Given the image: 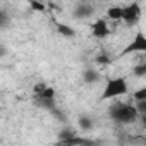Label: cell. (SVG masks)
<instances>
[{
	"mask_svg": "<svg viewBox=\"0 0 146 146\" xmlns=\"http://www.w3.org/2000/svg\"><path fill=\"white\" fill-rule=\"evenodd\" d=\"M108 113H110V117H112L115 122H119V124H132V122H136V119L139 117V113H137V110H136L134 105L122 103V102L113 103V105L108 108Z\"/></svg>",
	"mask_w": 146,
	"mask_h": 146,
	"instance_id": "obj_1",
	"label": "cell"
},
{
	"mask_svg": "<svg viewBox=\"0 0 146 146\" xmlns=\"http://www.w3.org/2000/svg\"><path fill=\"white\" fill-rule=\"evenodd\" d=\"M127 93V83L124 78H112L107 81L105 90L102 93V100H110V98H117L120 95Z\"/></svg>",
	"mask_w": 146,
	"mask_h": 146,
	"instance_id": "obj_2",
	"label": "cell"
},
{
	"mask_svg": "<svg viewBox=\"0 0 146 146\" xmlns=\"http://www.w3.org/2000/svg\"><path fill=\"white\" fill-rule=\"evenodd\" d=\"M139 14H141V7L136 2L129 4L127 7H122V21H125L127 24H136V21L139 19Z\"/></svg>",
	"mask_w": 146,
	"mask_h": 146,
	"instance_id": "obj_3",
	"label": "cell"
},
{
	"mask_svg": "<svg viewBox=\"0 0 146 146\" xmlns=\"http://www.w3.org/2000/svg\"><path fill=\"white\" fill-rule=\"evenodd\" d=\"M131 52H146V38H144V35H143V33H137V35L134 36V40H132L125 48H124L122 55L131 53Z\"/></svg>",
	"mask_w": 146,
	"mask_h": 146,
	"instance_id": "obj_4",
	"label": "cell"
},
{
	"mask_svg": "<svg viewBox=\"0 0 146 146\" xmlns=\"http://www.w3.org/2000/svg\"><path fill=\"white\" fill-rule=\"evenodd\" d=\"M91 33L96 38H107L110 35V29H108V24L103 19H98V21H95L91 24Z\"/></svg>",
	"mask_w": 146,
	"mask_h": 146,
	"instance_id": "obj_5",
	"label": "cell"
},
{
	"mask_svg": "<svg viewBox=\"0 0 146 146\" xmlns=\"http://www.w3.org/2000/svg\"><path fill=\"white\" fill-rule=\"evenodd\" d=\"M90 16H93V7L88 5V4L78 5L76 11H74V17H78V19H86V17H90Z\"/></svg>",
	"mask_w": 146,
	"mask_h": 146,
	"instance_id": "obj_6",
	"label": "cell"
},
{
	"mask_svg": "<svg viewBox=\"0 0 146 146\" xmlns=\"http://www.w3.org/2000/svg\"><path fill=\"white\" fill-rule=\"evenodd\" d=\"M83 79H84V83H96L100 79V74L95 69H86L83 74Z\"/></svg>",
	"mask_w": 146,
	"mask_h": 146,
	"instance_id": "obj_7",
	"label": "cell"
},
{
	"mask_svg": "<svg viewBox=\"0 0 146 146\" xmlns=\"http://www.w3.org/2000/svg\"><path fill=\"white\" fill-rule=\"evenodd\" d=\"M57 31H58V35H62V36H65V38H72V36H76V31L72 29V28H69V26H65V24H57Z\"/></svg>",
	"mask_w": 146,
	"mask_h": 146,
	"instance_id": "obj_8",
	"label": "cell"
},
{
	"mask_svg": "<svg viewBox=\"0 0 146 146\" xmlns=\"http://www.w3.org/2000/svg\"><path fill=\"white\" fill-rule=\"evenodd\" d=\"M107 16H108L110 19H113V21H120V19H122V7H119V5L110 7L108 12H107Z\"/></svg>",
	"mask_w": 146,
	"mask_h": 146,
	"instance_id": "obj_9",
	"label": "cell"
},
{
	"mask_svg": "<svg viewBox=\"0 0 146 146\" xmlns=\"http://www.w3.org/2000/svg\"><path fill=\"white\" fill-rule=\"evenodd\" d=\"M76 134H78V132H74L72 129H62V131H60V134H58V141H60V143H65L67 139L74 137Z\"/></svg>",
	"mask_w": 146,
	"mask_h": 146,
	"instance_id": "obj_10",
	"label": "cell"
},
{
	"mask_svg": "<svg viewBox=\"0 0 146 146\" xmlns=\"http://www.w3.org/2000/svg\"><path fill=\"white\" fill-rule=\"evenodd\" d=\"M79 125H81V129H83V131H90V129L93 127V120H91L90 117L83 115V117L79 119Z\"/></svg>",
	"mask_w": 146,
	"mask_h": 146,
	"instance_id": "obj_11",
	"label": "cell"
},
{
	"mask_svg": "<svg viewBox=\"0 0 146 146\" xmlns=\"http://www.w3.org/2000/svg\"><path fill=\"white\" fill-rule=\"evenodd\" d=\"M9 21H11L9 14H7L4 9H0V28H5V26H9Z\"/></svg>",
	"mask_w": 146,
	"mask_h": 146,
	"instance_id": "obj_12",
	"label": "cell"
},
{
	"mask_svg": "<svg viewBox=\"0 0 146 146\" xmlns=\"http://www.w3.org/2000/svg\"><path fill=\"white\" fill-rule=\"evenodd\" d=\"M134 76H137V78H144L146 76V64H139L137 67H134Z\"/></svg>",
	"mask_w": 146,
	"mask_h": 146,
	"instance_id": "obj_13",
	"label": "cell"
},
{
	"mask_svg": "<svg viewBox=\"0 0 146 146\" xmlns=\"http://www.w3.org/2000/svg\"><path fill=\"white\" fill-rule=\"evenodd\" d=\"M36 98H38V96H36ZM41 98L55 100V90H53V88H50V86H46V88H45V91H43V95H41Z\"/></svg>",
	"mask_w": 146,
	"mask_h": 146,
	"instance_id": "obj_14",
	"label": "cell"
},
{
	"mask_svg": "<svg viewBox=\"0 0 146 146\" xmlns=\"http://www.w3.org/2000/svg\"><path fill=\"white\" fill-rule=\"evenodd\" d=\"M136 102H137V105H134V107H136L137 113H146V98L144 100H136Z\"/></svg>",
	"mask_w": 146,
	"mask_h": 146,
	"instance_id": "obj_15",
	"label": "cell"
},
{
	"mask_svg": "<svg viewBox=\"0 0 146 146\" xmlns=\"http://www.w3.org/2000/svg\"><path fill=\"white\" fill-rule=\"evenodd\" d=\"M45 88H46V84H45V83H38V84H35L33 91H35V95H36V96H41V95H43V91H45Z\"/></svg>",
	"mask_w": 146,
	"mask_h": 146,
	"instance_id": "obj_16",
	"label": "cell"
},
{
	"mask_svg": "<svg viewBox=\"0 0 146 146\" xmlns=\"http://www.w3.org/2000/svg\"><path fill=\"white\" fill-rule=\"evenodd\" d=\"M29 4H31V9H33V11H38V12H43V11H45V5L40 4V2H36V0H31Z\"/></svg>",
	"mask_w": 146,
	"mask_h": 146,
	"instance_id": "obj_17",
	"label": "cell"
},
{
	"mask_svg": "<svg viewBox=\"0 0 146 146\" xmlns=\"http://www.w3.org/2000/svg\"><path fill=\"white\" fill-rule=\"evenodd\" d=\"M146 98V88H141L134 93V100H144Z\"/></svg>",
	"mask_w": 146,
	"mask_h": 146,
	"instance_id": "obj_18",
	"label": "cell"
},
{
	"mask_svg": "<svg viewBox=\"0 0 146 146\" xmlns=\"http://www.w3.org/2000/svg\"><path fill=\"white\" fill-rule=\"evenodd\" d=\"M96 62L107 65V64H110V57H108V55H100V57H96Z\"/></svg>",
	"mask_w": 146,
	"mask_h": 146,
	"instance_id": "obj_19",
	"label": "cell"
}]
</instances>
